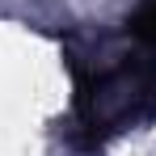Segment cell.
<instances>
[{
	"mask_svg": "<svg viewBox=\"0 0 156 156\" xmlns=\"http://www.w3.org/2000/svg\"><path fill=\"white\" fill-rule=\"evenodd\" d=\"M76 76V131L89 148H101L110 135L156 114V59L148 47L118 51V63L72 55Z\"/></svg>",
	"mask_w": 156,
	"mask_h": 156,
	"instance_id": "cell-1",
	"label": "cell"
},
{
	"mask_svg": "<svg viewBox=\"0 0 156 156\" xmlns=\"http://www.w3.org/2000/svg\"><path fill=\"white\" fill-rule=\"evenodd\" d=\"M127 34H131V42L156 51V0H139L135 4V13L127 17Z\"/></svg>",
	"mask_w": 156,
	"mask_h": 156,
	"instance_id": "cell-2",
	"label": "cell"
}]
</instances>
